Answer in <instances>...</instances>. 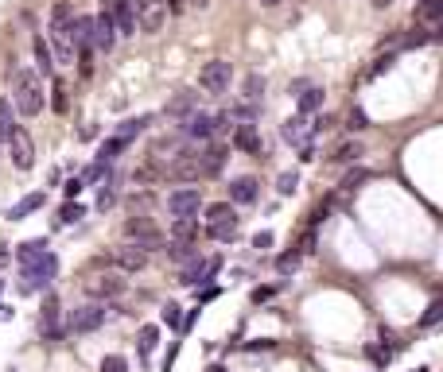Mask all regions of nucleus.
I'll return each instance as SVG.
<instances>
[{
	"label": "nucleus",
	"instance_id": "nucleus-1",
	"mask_svg": "<svg viewBox=\"0 0 443 372\" xmlns=\"http://www.w3.org/2000/svg\"><path fill=\"white\" fill-rule=\"evenodd\" d=\"M12 105L20 116H39L43 113V82L35 70L16 67L12 70Z\"/></svg>",
	"mask_w": 443,
	"mask_h": 372
},
{
	"label": "nucleus",
	"instance_id": "nucleus-2",
	"mask_svg": "<svg viewBox=\"0 0 443 372\" xmlns=\"http://www.w3.org/2000/svg\"><path fill=\"white\" fill-rule=\"evenodd\" d=\"M55 272H59L55 252L32 260V264H20V291H24V295H32V291H47L51 280H55Z\"/></svg>",
	"mask_w": 443,
	"mask_h": 372
},
{
	"label": "nucleus",
	"instance_id": "nucleus-3",
	"mask_svg": "<svg viewBox=\"0 0 443 372\" xmlns=\"http://www.w3.org/2000/svg\"><path fill=\"white\" fill-rule=\"evenodd\" d=\"M206 233L214 240H234L237 237L234 202H214V206H206Z\"/></svg>",
	"mask_w": 443,
	"mask_h": 372
},
{
	"label": "nucleus",
	"instance_id": "nucleus-4",
	"mask_svg": "<svg viewBox=\"0 0 443 372\" xmlns=\"http://www.w3.org/2000/svg\"><path fill=\"white\" fill-rule=\"evenodd\" d=\"M105 318H109V306H101L98 298H93V303H82V306H74V310H70L67 330L70 333H93V330H101V326H105Z\"/></svg>",
	"mask_w": 443,
	"mask_h": 372
},
{
	"label": "nucleus",
	"instance_id": "nucleus-5",
	"mask_svg": "<svg viewBox=\"0 0 443 372\" xmlns=\"http://www.w3.org/2000/svg\"><path fill=\"white\" fill-rule=\"evenodd\" d=\"M125 237H128V244L144 248V252H152V248H164V233L156 229V221H152V217H128V221H125Z\"/></svg>",
	"mask_w": 443,
	"mask_h": 372
},
{
	"label": "nucleus",
	"instance_id": "nucleus-6",
	"mask_svg": "<svg viewBox=\"0 0 443 372\" xmlns=\"http://www.w3.org/2000/svg\"><path fill=\"white\" fill-rule=\"evenodd\" d=\"M230 82H234V67H230L226 58H214V62H206V67L199 70V85L206 93H226L230 90Z\"/></svg>",
	"mask_w": 443,
	"mask_h": 372
},
{
	"label": "nucleus",
	"instance_id": "nucleus-7",
	"mask_svg": "<svg viewBox=\"0 0 443 372\" xmlns=\"http://www.w3.org/2000/svg\"><path fill=\"white\" fill-rule=\"evenodd\" d=\"M133 16H136V32L156 35L159 27H164L168 8H164V0H133Z\"/></svg>",
	"mask_w": 443,
	"mask_h": 372
},
{
	"label": "nucleus",
	"instance_id": "nucleus-8",
	"mask_svg": "<svg viewBox=\"0 0 443 372\" xmlns=\"http://www.w3.org/2000/svg\"><path fill=\"white\" fill-rule=\"evenodd\" d=\"M4 144H8V156H12V163L20 167V171H32V163H35V144H32V136L24 132V128H12L8 136H4Z\"/></svg>",
	"mask_w": 443,
	"mask_h": 372
},
{
	"label": "nucleus",
	"instance_id": "nucleus-9",
	"mask_svg": "<svg viewBox=\"0 0 443 372\" xmlns=\"http://www.w3.org/2000/svg\"><path fill=\"white\" fill-rule=\"evenodd\" d=\"M168 209H171V217H194L202 209V194L194 186H179V191L168 194Z\"/></svg>",
	"mask_w": 443,
	"mask_h": 372
},
{
	"label": "nucleus",
	"instance_id": "nucleus-10",
	"mask_svg": "<svg viewBox=\"0 0 443 372\" xmlns=\"http://www.w3.org/2000/svg\"><path fill=\"white\" fill-rule=\"evenodd\" d=\"M218 268H222V256H210V260L191 256V260H187V268H183V280H179V283H187V287H199V283L214 280Z\"/></svg>",
	"mask_w": 443,
	"mask_h": 372
},
{
	"label": "nucleus",
	"instance_id": "nucleus-11",
	"mask_svg": "<svg viewBox=\"0 0 443 372\" xmlns=\"http://www.w3.org/2000/svg\"><path fill=\"white\" fill-rule=\"evenodd\" d=\"M62 310H59V298L47 291V298H43V310H39V330H43V338L47 341H59L62 338Z\"/></svg>",
	"mask_w": 443,
	"mask_h": 372
},
{
	"label": "nucleus",
	"instance_id": "nucleus-12",
	"mask_svg": "<svg viewBox=\"0 0 443 372\" xmlns=\"http://www.w3.org/2000/svg\"><path fill=\"white\" fill-rule=\"evenodd\" d=\"M168 174H171V179H176V182H194V179H202V163H199V151H179V156L171 159Z\"/></svg>",
	"mask_w": 443,
	"mask_h": 372
},
{
	"label": "nucleus",
	"instance_id": "nucleus-13",
	"mask_svg": "<svg viewBox=\"0 0 443 372\" xmlns=\"http://www.w3.org/2000/svg\"><path fill=\"white\" fill-rule=\"evenodd\" d=\"M86 295L90 298H117L125 295V280L121 275H93V280H86Z\"/></svg>",
	"mask_w": 443,
	"mask_h": 372
},
{
	"label": "nucleus",
	"instance_id": "nucleus-14",
	"mask_svg": "<svg viewBox=\"0 0 443 372\" xmlns=\"http://www.w3.org/2000/svg\"><path fill=\"white\" fill-rule=\"evenodd\" d=\"M105 260H109V264H117L121 272H140V268L148 264V252L136 248V244H125V248H113Z\"/></svg>",
	"mask_w": 443,
	"mask_h": 372
},
{
	"label": "nucleus",
	"instance_id": "nucleus-15",
	"mask_svg": "<svg viewBox=\"0 0 443 372\" xmlns=\"http://www.w3.org/2000/svg\"><path fill=\"white\" fill-rule=\"evenodd\" d=\"M230 116H206V113H191V120H187V136L191 140H210V136L218 132V128H226Z\"/></svg>",
	"mask_w": 443,
	"mask_h": 372
},
{
	"label": "nucleus",
	"instance_id": "nucleus-16",
	"mask_svg": "<svg viewBox=\"0 0 443 372\" xmlns=\"http://www.w3.org/2000/svg\"><path fill=\"white\" fill-rule=\"evenodd\" d=\"M113 43H117V24H113L109 8H101L98 16H93V47L98 50H113Z\"/></svg>",
	"mask_w": 443,
	"mask_h": 372
},
{
	"label": "nucleus",
	"instance_id": "nucleus-17",
	"mask_svg": "<svg viewBox=\"0 0 443 372\" xmlns=\"http://www.w3.org/2000/svg\"><path fill=\"white\" fill-rule=\"evenodd\" d=\"M257 194H260V182L253 179V174H242V179L230 182V202H234V206H253Z\"/></svg>",
	"mask_w": 443,
	"mask_h": 372
},
{
	"label": "nucleus",
	"instance_id": "nucleus-18",
	"mask_svg": "<svg viewBox=\"0 0 443 372\" xmlns=\"http://www.w3.org/2000/svg\"><path fill=\"white\" fill-rule=\"evenodd\" d=\"M226 159H230V148H226V144H210V148H202V151H199V163H202V174H206V179L222 174Z\"/></svg>",
	"mask_w": 443,
	"mask_h": 372
},
{
	"label": "nucleus",
	"instance_id": "nucleus-19",
	"mask_svg": "<svg viewBox=\"0 0 443 372\" xmlns=\"http://www.w3.org/2000/svg\"><path fill=\"white\" fill-rule=\"evenodd\" d=\"M109 16H113V24H117V35H136V16H133V0H113L109 4Z\"/></svg>",
	"mask_w": 443,
	"mask_h": 372
},
{
	"label": "nucleus",
	"instance_id": "nucleus-20",
	"mask_svg": "<svg viewBox=\"0 0 443 372\" xmlns=\"http://www.w3.org/2000/svg\"><path fill=\"white\" fill-rule=\"evenodd\" d=\"M70 39H74V50H90L93 47V16L70 20Z\"/></svg>",
	"mask_w": 443,
	"mask_h": 372
},
{
	"label": "nucleus",
	"instance_id": "nucleus-21",
	"mask_svg": "<svg viewBox=\"0 0 443 372\" xmlns=\"http://www.w3.org/2000/svg\"><path fill=\"white\" fill-rule=\"evenodd\" d=\"M234 144L242 151H249V156H260V151H265V148H260V136H257V124H249V120L234 128Z\"/></svg>",
	"mask_w": 443,
	"mask_h": 372
},
{
	"label": "nucleus",
	"instance_id": "nucleus-22",
	"mask_svg": "<svg viewBox=\"0 0 443 372\" xmlns=\"http://www.w3.org/2000/svg\"><path fill=\"white\" fill-rule=\"evenodd\" d=\"M280 132H284V140L288 144H311V132H315V128H308V120H303V116H292V120H284V128H280Z\"/></svg>",
	"mask_w": 443,
	"mask_h": 372
},
{
	"label": "nucleus",
	"instance_id": "nucleus-23",
	"mask_svg": "<svg viewBox=\"0 0 443 372\" xmlns=\"http://www.w3.org/2000/svg\"><path fill=\"white\" fill-rule=\"evenodd\" d=\"M194 105H199V93H191V90H183V93H176V97L164 105V113L168 116H191L194 113Z\"/></svg>",
	"mask_w": 443,
	"mask_h": 372
},
{
	"label": "nucleus",
	"instance_id": "nucleus-24",
	"mask_svg": "<svg viewBox=\"0 0 443 372\" xmlns=\"http://www.w3.org/2000/svg\"><path fill=\"white\" fill-rule=\"evenodd\" d=\"M43 202H47V194L35 191V194H27V198H20L16 206L8 209V217H12V221H24V217H27V214H35V209H39Z\"/></svg>",
	"mask_w": 443,
	"mask_h": 372
},
{
	"label": "nucleus",
	"instance_id": "nucleus-25",
	"mask_svg": "<svg viewBox=\"0 0 443 372\" xmlns=\"http://www.w3.org/2000/svg\"><path fill=\"white\" fill-rule=\"evenodd\" d=\"M35 74H55V55L43 35H35Z\"/></svg>",
	"mask_w": 443,
	"mask_h": 372
},
{
	"label": "nucleus",
	"instance_id": "nucleus-26",
	"mask_svg": "<svg viewBox=\"0 0 443 372\" xmlns=\"http://www.w3.org/2000/svg\"><path fill=\"white\" fill-rule=\"evenodd\" d=\"M47 252H51V248H47V240H24V244H20L16 248V260H20V264H32V260H39V256H47Z\"/></svg>",
	"mask_w": 443,
	"mask_h": 372
},
{
	"label": "nucleus",
	"instance_id": "nucleus-27",
	"mask_svg": "<svg viewBox=\"0 0 443 372\" xmlns=\"http://www.w3.org/2000/svg\"><path fill=\"white\" fill-rule=\"evenodd\" d=\"M128 148V140H121V136H113V140H105V144H101V148H98V163H113V159H117L121 156V151H125Z\"/></svg>",
	"mask_w": 443,
	"mask_h": 372
},
{
	"label": "nucleus",
	"instance_id": "nucleus-28",
	"mask_svg": "<svg viewBox=\"0 0 443 372\" xmlns=\"http://www.w3.org/2000/svg\"><path fill=\"white\" fill-rule=\"evenodd\" d=\"M194 233H199V221H194V217H176V221H171V237L176 240H187V244H191Z\"/></svg>",
	"mask_w": 443,
	"mask_h": 372
},
{
	"label": "nucleus",
	"instance_id": "nucleus-29",
	"mask_svg": "<svg viewBox=\"0 0 443 372\" xmlns=\"http://www.w3.org/2000/svg\"><path fill=\"white\" fill-rule=\"evenodd\" d=\"M416 20H420V24L443 20V0H420V4H416Z\"/></svg>",
	"mask_w": 443,
	"mask_h": 372
},
{
	"label": "nucleus",
	"instance_id": "nucleus-30",
	"mask_svg": "<svg viewBox=\"0 0 443 372\" xmlns=\"http://www.w3.org/2000/svg\"><path fill=\"white\" fill-rule=\"evenodd\" d=\"M315 109H323V90H319V85H303L300 113H315Z\"/></svg>",
	"mask_w": 443,
	"mask_h": 372
},
{
	"label": "nucleus",
	"instance_id": "nucleus-31",
	"mask_svg": "<svg viewBox=\"0 0 443 372\" xmlns=\"http://www.w3.org/2000/svg\"><path fill=\"white\" fill-rule=\"evenodd\" d=\"M148 124H152V116H133V120H125V124L117 128V136H121V140H128V144H133V136H140L144 128H148Z\"/></svg>",
	"mask_w": 443,
	"mask_h": 372
},
{
	"label": "nucleus",
	"instance_id": "nucleus-32",
	"mask_svg": "<svg viewBox=\"0 0 443 372\" xmlns=\"http://www.w3.org/2000/svg\"><path fill=\"white\" fill-rule=\"evenodd\" d=\"M159 345V330L156 326H140V338H136V349H140V357H152V349Z\"/></svg>",
	"mask_w": 443,
	"mask_h": 372
},
{
	"label": "nucleus",
	"instance_id": "nucleus-33",
	"mask_svg": "<svg viewBox=\"0 0 443 372\" xmlns=\"http://www.w3.org/2000/svg\"><path fill=\"white\" fill-rule=\"evenodd\" d=\"M296 268H300V252H296V248H292V252H280V256H276V272H280V275H292Z\"/></svg>",
	"mask_w": 443,
	"mask_h": 372
},
{
	"label": "nucleus",
	"instance_id": "nucleus-34",
	"mask_svg": "<svg viewBox=\"0 0 443 372\" xmlns=\"http://www.w3.org/2000/svg\"><path fill=\"white\" fill-rule=\"evenodd\" d=\"M12 128H16V116H12V101L0 97V140H4V136H8Z\"/></svg>",
	"mask_w": 443,
	"mask_h": 372
},
{
	"label": "nucleus",
	"instance_id": "nucleus-35",
	"mask_svg": "<svg viewBox=\"0 0 443 372\" xmlns=\"http://www.w3.org/2000/svg\"><path fill=\"white\" fill-rule=\"evenodd\" d=\"M86 217V209L78 206V202H67V206L59 209V225H74V221H82Z\"/></svg>",
	"mask_w": 443,
	"mask_h": 372
},
{
	"label": "nucleus",
	"instance_id": "nucleus-36",
	"mask_svg": "<svg viewBox=\"0 0 443 372\" xmlns=\"http://www.w3.org/2000/svg\"><path fill=\"white\" fill-rule=\"evenodd\" d=\"M358 156H362V144H354V140H350V144H343V148H338L331 159H335V163H354Z\"/></svg>",
	"mask_w": 443,
	"mask_h": 372
},
{
	"label": "nucleus",
	"instance_id": "nucleus-37",
	"mask_svg": "<svg viewBox=\"0 0 443 372\" xmlns=\"http://www.w3.org/2000/svg\"><path fill=\"white\" fill-rule=\"evenodd\" d=\"M296 186H300V174H296V171H284L280 179H276V191L284 194V198H288V194H296Z\"/></svg>",
	"mask_w": 443,
	"mask_h": 372
},
{
	"label": "nucleus",
	"instance_id": "nucleus-38",
	"mask_svg": "<svg viewBox=\"0 0 443 372\" xmlns=\"http://www.w3.org/2000/svg\"><path fill=\"white\" fill-rule=\"evenodd\" d=\"M168 256H171V260H191L194 248L187 244V240H171V244H168Z\"/></svg>",
	"mask_w": 443,
	"mask_h": 372
},
{
	"label": "nucleus",
	"instance_id": "nucleus-39",
	"mask_svg": "<svg viewBox=\"0 0 443 372\" xmlns=\"http://www.w3.org/2000/svg\"><path fill=\"white\" fill-rule=\"evenodd\" d=\"M435 322H443V298H435L424 310V318H420V326H435Z\"/></svg>",
	"mask_w": 443,
	"mask_h": 372
},
{
	"label": "nucleus",
	"instance_id": "nucleus-40",
	"mask_svg": "<svg viewBox=\"0 0 443 372\" xmlns=\"http://www.w3.org/2000/svg\"><path fill=\"white\" fill-rule=\"evenodd\" d=\"M51 109L55 113H67V85L55 82V90H51Z\"/></svg>",
	"mask_w": 443,
	"mask_h": 372
},
{
	"label": "nucleus",
	"instance_id": "nucleus-41",
	"mask_svg": "<svg viewBox=\"0 0 443 372\" xmlns=\"http://www.w3.org/2000/svg\"><path fill=\"white\" fill-rule=\"evenodd\" d=\"M101 372H128V361L117 357V353H109L105 361H101Z\"/></svg>",
	"mask_w": 443,
	"mask_h": 372
},
{
	"label": "nucleus",
	"instance_id": "nucleus-42",
	"mask_svg": "<svg viewBox=\"0 0 443 372\" xmlns=\"http://www.w3.org/2000/svg\"><path fill=\"white\" fill-rule=\"evenodd\" d=\"M113 186H117V182L109 179L105 186H101V198H98V209H109L113 206V202H117V191H113Z\"/></svg>",
	"mask_w": 443,
	"mask_h": 372
},
{
	"label": "nucleus",
	"instance_id": "nucleus-43",
	"mask_svg": "<svg viewBox=\"0 0 443 372\" xmlns=\"http://www.w3.org/2000/svg\"><path fill=\"white\" fill-rule=\"evenodd\" d=\"M164 326H171V330H179V326H183V315H179V306H176V303L164 306Z\"/></svg>",
	"mask_w": 443,
	"mask_h": 372
},
{
	"label": "nucleus",
	"instance_id": "nucleus-44",
	"mask_svg": "<svg viewBox=\"0 0 443 372\" xmlns=\"http://www.w3.org/2000/svg\"><path fill=\"white\" fill-rule=\"evenodd\" d=\"M260 90H265V78H260V74L245 78V97H260Z\"/></svg>",
	"mask_w": 443,
	"mask_h": 372
},
{
	"label": "nucleus",
	"instance_id": "nucleus-45",
	"mask_svg": "<svg viewBox=\"0 0 443 372\" xmlns=\"http://www.w3.org/2000/svg\"><path fill=\"white\" fill-rule=\"evenodd\" d=\"M346 128L362 132V128H366V113H362V109H354V113H350V124H346Z\"/></svg>",
	"mask_w": 443,
	"mask_h": 372
},
{
	"label": "nucleus",
	"instance_id": "nucleus-46",
	"mask_svg": "<svg viewBox=\"0 0 443 372\" xmlns=\"http://www.w3.org/2000/svg\"><path fill=\"white\" fill-rule=\"evenodd\" d=\"M303 252H315V229H308L303 233V244H300V256Z\"/></svg>",
	"mask_w": 443,
	"mask_h": 372
},
{
	"label": "nucleus",
	"instance_id": "nucleus-47",
	"mask_svg": "<svg viewBox=\"0 0 443 372\" xmlns=\"http://www.w3.org/2000/svg\"><path fill=\"white\" fill-rule=\"evenodd\" d=\"M82 186H86L82 179H70L67 182V198H78V194H82Z\"/></svg>",
	"mask_w": 443,
	"mask_h": 372
},
{
	"label": "nucleus",
	"instance_id": "nucleus-48",
	"mask_svg": "<svg viewBox=\"0 0 443 372\" xmlns=\"http://www.w3.org/2000/svg\"><path fill=\"white\" fill-rule=\"evenodd\" d=\"M253 248H272V233H257V237H253Z\"/></svg>",
	"mask_w": 443,
	"mask_h": 372
},
{
	"label": "nucleus",
	"instance_id": "nucleus-49",
	"mask_svg": "<svg viewBox=\"0 0 443 372\" xmlns=\"http://www.w3.org/2000/svg\"><path fill=\"white\" fill-rule=\"evenodd\" d=\"M276 295V287H257L253 291V303H265V298H272Z\"/></svg>",
	"mask_w": 443,
	"mask_h": 372
},
{
	"label": "nucleus",
	"instance_id": "nucleus-50",
	"mask_svg": "<svg viewBox=\"0 0 443 372\" xmlns=\"http://www.w3.org/2000/svg\"><path fill=\"white\" fill-rule=\"evenodd\" d=\"M389 67H393V55H389V58H377V67H373V74H385V70H389Z\"/></svg>",
	"mask_w": 443,
	"mask_h": 372
},
{
	"label": "nucleus",
	"instance_id": "nucleus-51",
	"mask_svg": "<svg viewBox=\"0 0 443 372\" xmlns=\"http://www.w3.org/2000/svg\"><path fill=\"white\" fill-rule=\"evenodd\" d=\"M12 318V306H0V322H8Z\"/></svg>",
	"mask_w": 443,
	"mask_h": 372
},
{
	"label": "nucleus",
	"instance_id": "nucleus-52",
	"mask_svg": "<svg viewBox=\"0 0 443 372\" xmlns=\"http://www.w3.org/2000/svg\"><path fill=\"white\" fill-rule=\"evenodd\" d=\"M168 8L171 12H183V0H168Z\"/></svg>",
	"mask_w": 443,
	"mask_h": 372
},
{
	"label": "nucleus",
	"instance_id": "nucleus-53",
	"mask_svg": "<svg viewBox=\"0 0 443 372\" xmlns=\"http://www.w3.org/2000/svg\"><path fill=\"white\" fill-rule=\"evenodd\" d=\"M4 264H8V252H0V272H4Z\"/></svg>",
	"mask_w": 443,
	"mask_h": 372
},
{
	"label": "nucleus",
	"instance_id": "nucleus-54",
	"mask_svg": "<svg viewBox=\"0 0 443 372\" xmlns=\"http://www.w3.org/2000/svg\"><path fill=\"white\" fill-rule=\"evenodd\" d=\"M191 4H194V8H206V4H210V0H191Z\"/></svg>",
	"mask_w": 443,
	"mask_h": 372
},
{
	"label": "nucleus",
	"instance_id": "nucleus-55",
	"mask_svg": "<svg viewBox=\"0 0 443 372\" xmlns=\"http://www.w3.org/2000/svg\"><path fill=\"white\" fill-rule=\"evenodd\" d=\"M260 4H265V8H272V4H280V0H260Z\"/></svg>",
	"mask_w": 443,
	"mask_h": 372
},
{
	"label": "nucleus",
	"instance_id": "nucleus-56",
	"mask_svg": "<svg viewBox=\"0 0 443 372\" xmlns=\"http://www.w3.org/2000/svg\"><path fill=\"white\" fill-rule=\"evenodd\" d=\"M210 372H226V368H222V364H214V368H210Z\"/></svg>",
	"mask_w": 443,
	"mask_h": 372
},
{
	"label": "nucleus",
	"instance_id": "nucleus-57",
	"mask_svg": "<svg viewBox=\"0 0 443 372\" xmlns=\"http://www.w3.org/2000/svg\"><path fill=\"white\" fill-rule=\"evenodd\" d=\"M377 4H389V0H377Z\"/></svg>",
	"mask_w": 443,
	"mask_h": 372
}]
</instances>
